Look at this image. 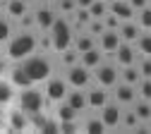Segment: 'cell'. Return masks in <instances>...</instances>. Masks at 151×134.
I'll use <instances>...</instances> for the list:
<instances>
[{"label": "cell", "mask_w": 151, "mask_h": 134, "mask_svg": "<svg viewBox=\"0 0 151 134\" xmlns=\"http://www.w3.org/2000/svg\"><path fill=\"white\" fill-rule=\"evenodd\" d=\"M137 125H139L137 113H122V122H120V127H132V129H134Z\"/></svg>", "instance_id": "30"}, {"label": "cell", "mask_w": 151, "mask_h": 134, "mask_svg": "<svg viewBox=\"0 0 151 134\" xmlns=\"http://www.w3.org/2000/svg\"><path fill=\"white\" fill-rule=\"evenodd\" d=\"M89 82H91V74H89V67L86 65H70L67 67V84L72 86V89H84V86H89Z\"/></svg>", "instance_id": "5"}, {"label": "cell", "mask_w": 151, "mask_h": 134, "mask_svg": "<svg viewBox=\"0 0 151 134\" xmlns=\"http://www.w3.org/2000/svg\"><path fill=\"white\" fill-rule=\"evenodd\" d=\"M89 31H91V36H93V34L101 36V34L106 31V22H103V19H93V17H91V22H89Z\"/></svg>", "instance_id": "32"}, {"label": "cell", "mask_w": 151, "mask_h": 134, "mask_svg": "<svg viewBox=\"0 0 151 134\" xmlns=\"http://www.w3.org/2000/svg\"><path fill=\"white\" fill-rule=\"evenodd\" d=\"M86 132H91V134H101V132H106L103 120H101V118H99V120H89V122H86Z\"/></svg>", "instance_id": "33"}, {"label": "cell", "mask_w": 151, "mask_h": 134, "mask_svg": "<svg viewBox=\"0 0 151 134\" xmlns=\"http://www.w3.org/2000/svg\"><path fill=\"white\" fill-rule=\"evenodd\" d=\"M46 98L50 103H60L67 98V79H50L48 77V84H46Z\"/></svg>", "instance_id": "6"}, {"label": "cell", "mask_w": 151, "mask_h": 134, "mask_svg": "<svg viewBox=\"0 0 151 134\" xmlns=\"http://www.w3.org/2000/svg\"><path fill=\"white\" fill-rule=\"evenodd\" d=\"M93 74H96V82L101 84V86H115L118 84V77H120V72L115 70V67H113V65H99L96 70H93Z\"/></svg>", "instance_id": "7"}, {"label": "cell", "mask_w": 151, "mask_h": 134, "mask_svg": "<svg viewBox=\"0 0 151 134\" xmlns=\"http://www.w3.org/2000/svg\"><path fill=\"white\" fill-rule=\"evenodd\" d=\"M55 22V14L48 10V7H41L39 12H36V24H39L41 29H50Z\"/></svg>", "instance_id": "19"}, {"label": "cell", "mask_w": 151, "mask_h": 134, "mask_svg": "<svg viewBox=\"0 0 151 134\" xmlns=\"http://www.w3.org/2000/svg\"><path fill=\"white\" fill-rule=\"evenodd\" d=\"M12 84L14 86H19V89H27V86H34V82H31V77L24 72V67L22 65H17L14 70H12Z\"/></svg>", "instance_id": "18"}, {"label": "cell", "mask_w": 151, "mask_h": 134, "mask_svg": "<svg viewBox=\"0 0 151 134\" xmlns=\"http://www.w3.org/2000/svg\"><path fill=\"white\" fill-rule=\"evenodd\" d=\"M137 91L144 101H151V77H142V82L137 84Z\"/></svg>", "instance_id": "26"}, {"label": "cell", "mask_w": 151, "mask_h": 134, "mask_svg": "<svg viewBox=\"0 0 151 134\" xmlns=\"http://www.w3.org/2000/svg\"><path fill=\"white\" fill-rule=\"evenodd\" d=\"M137 50L142 53V55H146V57H151V34H142L139 38H137Z\"/></svg>", "instance_id": "25"}, {"label": "cell", "mask_w": 151, "mask_h": 134, "mask_svg": "<svg viewBox=\"0 0 151 134\" xmlns=\"http://www.w3.org/2000/svg\"><path fill=\"white\" fill-rule=\"evenodd\" d=\"M19 110H24V115H36L43 110V93L34 86L22 89L19 93Z\"/></svg>", "instance_id": "4"}, {"label": "cell", "mask_w": 151, "mask_h": 134, "mask_svg": "<svg viewBox=\"0 0 151 134\" xmlns=\"http://www.w3.org/2000/svg\"><path fill=\"white\" fill-rule=\"evenodd\" d=\"M103 62V50L101 48H91L86 53H82V65H86L89 70H96Z\"/></svg>", "instance_id": "16"}, {"label": "cell", "mask_w": 151, "mask_h": 134, "mask_svg": "<svg viewBox=\"0 0 151 134\" xmlns=\"http://www.w3.org/2000/svg\"><path fill=\"white\" fill-rule=\"evenodd\" d=\"M139 72H142V77H151V57L144 55V60L139 62Z\"/></svg>", "instance_id": "36"}, {"label": "cell", "mask_w": 151, "mask_h": 134, "mask_svg": "<svg viewBox=\"0 0 151 134\" xmlns=\"http://www.w3.org/2000/svg\"><path fill=\"white\" fill-rule=\"evenodd\" d=\"M55 115H58V120L60 122H65V120H74V115H77V110H74L67 101H60V105H58V113H55Z\"/></svg>", "instance_id": "21"}, {"label": "cell", "mask_w": 151, "mask_h": 134, "mask_svg": "<svg viewBox=\"0 0 151 134\" xmlns=\"http://www.w3.org/2000/svg\"><path fill=\"white\" fill-rule=\"evenodd\" d=\"M50 31V46L55 48V50H67L72 43H74V36H72V27H70V22L67 19H55L53 22V27L48 29Z\"/></svg>", "instance_id": "2"}, {"label": "cell", "mask_w": 151, "mask_h": 134, "mask_svg": "<svg viewBox=\"0 0 151 134\" xmlns=\"http://www.w3.org/2000/svg\"><path fill=\"white\" fill-rule=\"evenodd\" d=\"M12 101V86L7 82H0V105Z\"/></svg>", "instance_id": "29"}, {"label": "cell", "mask_w": 151, "mask_h": 134, "mask_svg": "<svg viewBox=\"0 0 151 134\" xmlns=\"http://www.w3.org/2000/svg\"><path fill=\"white\" fill-rule=\"evenodd\" d=\"M77 113H82L84 108H89V98H86V91H82V89H72V91H67V98H65Z\"/></svg>", "instance_id": "13"}, {"label": "cell", "mask_w": 151, "mask_h": 134, "mask_svg": "<svg viewBox=\"0 0 151 134\" xmlns=\"http://www.w3.org/2000/svg\"><path fill=\"white\" fill-rule=\"evenodd\" d=\"M101 110H103V113H101V120H103L106 129H110V127H113V129L120 127V122H122V110H120V103H118V105L106 103Z\"/></svg>", "instance_id": "9"}, {"label": "cell", "mask_w": 151, "mask_h": 134, "mask_svg": "<svg viewBox=\"0 0 151 134\" xmlns=\"http://www.w3.org/2000/svg\"><path fill=\"white\" fill-rule=\"evenodd\" d=\"M7 14L10 17H24L27 14L24 0H7Z\"/></svg>", "instance_id": "22"}, {"label": "cell", "mask_w": 151, "mask_h": 134, "mask_svg": "<svg viewBox=\"0 0 151 134\" xmlns=\"http://www.w3.org/2000/svg\"><path fill=\"white\" fill-rule=\"evenodd\" d=\"M134 89L137 86H132V84H127V82H120V84H115V101L120 103V105H125V103H132L134 101Z\"/></svg>", "instance_id": "14"}, {"label": "cell", "mask_w": 151, "mask_h": 134, "mask_svg": "<svg viewBox=\"0 0 151 134\" xmlns=\"http://www.w3.org/2000/svg\"><path fill=\"white\" fill-rule=\"evenodd\" d=\"M129 5L134 7V12H139V10H144L149 5V0H129Z\"/></svg>", "instance_id": "39"}, {"label": "cell", "mask_w": 151, "mask_h": 134, "mask_svg": "<svg viewBox=\"0 0 151 134\" xmlns=\"http://www.w3.org/2000/svg\"><path fill=\"white\" fill-rule=\"evenodd\" d=\"M108 10L115 14L118 19H122V22H125V19H132V17H134V7L129 5V0H113V3L108 5Z\"/></svg>", "instance_id": "11"}, {"label": "cell", "mask_w": 151, "mask_h": 134, "mask_svg": "<svg viewBox=\"0 0 151 134\" xmlns=\"http://www.w3.org/2000/svg\"><path fill=\"white\" fill-rule=\"evenodd\" d=\"M137 48L132 46L129 41H122L120 46H118V50H115V57H118V62L125 67V65H134V60H137Z\"/></svg>", "instance_id": "10"}, {"label": "cell", "mask_w": 151, "mask_h": 134, "mask_svg": "<svg viewBox=\"0 0 151 134\" xmlns=\"http://www.w3.org/2000/svg\"><path fill=\"white\" fill-rule=\"evenodd\" d=\"M60 132H77V122H74V120H65V122H60Z\"/></svg>", "instance_id": "38"}, {"label": "cell", "mask_w": 151, "mask_h": 134, "mask_svg": "<svg viewBox=\"0 0 151 134\" xmlns=\"http://www.w3.org/2000/svg\"><path fill=\"white\" fill-rule=\"evenodd\" d=\"M60 10L63 12H74L77 10V3L74 0H60Z\"/></svg>", "instance_id": "37"}, {"label": "cell", "mask_w": 151, "mask_h": 134, "mask_svg": "<svg viewBox=\"0 0 151 134\" xmlns=\"http://www.w3.org/2000/svg\"><path fill=\"white\" fill-rule=\"evenodd\" d=\"M74 3H77V7H91V3H93V0H74Z\"/></svg>", "instance_id": "40"}, {"label": "cell", "mask_w": 151, "mask_h": 134, "mask_svg": "<svg viewBox=\"0 0 151 134\" xmlns=\"http://www.w3.org/2000/svg\"><path fill=\"white\" fill-rule=\"evenodd\" d=\"M7 38H10V22L0 17V43H5Z\"/></svg>", "instance_id": "35"}, {"label": "cell", "mask_w": 151, "mask_h": 134, "mask_svg": "<svg viewBox=\"0 0 151 134\" xmlns=\"http://www.w3.org/2000/svg\"><path fill=\"white\" fill-rule=\"evenodd\" d=\"M120 79H122V82H127V84H132V86H137V84L142 82L139 65H137V62H134V65H125V67H122V72H120Z\"/></svg>", "instance_id": "17"}, {"label": "cell", "mask_w": 151, "mask_h": 134, "mask_svg": "<svg viewBox=\"0 0 151 134\" xmlns=\"http://www.w3.org/2000/svg\"><path fill=\"white\" fill-rule=\"evenodd\" d=\"M86 98H89V108H103L108 103V91H106V86L99 84L96 89L86 91Z\"/></svg>", "instance_id": "15"}, {"label": "cell", "mask_w": 151, "mask_h": 134, "mask_svg": "<svg viewBox=\"0 0 151 134\" xmlns=\"http://www.w3.org/2000/svg\"><path fill=\"white\" fill-rule=\"evenodd\" d=\"M89 12H91L93 19H103V17L108 14V5H106V0H93L91 7H89Z\"/></svg>", "instance_id": "23"}, {"label": "cell", "mask_w": 151, "mask_h": 134, "mask_svg": "<svg viewBox=\"0 0 151 134\" xmlns=\"http://www.w3.org/2000/svg\"><path fill=\"white\" fill-rule=\"evenodd\" d=\"M139 27L151 31V5H146L144 10H139Z\"/></svg>", "instance_id": "27"}, {"label": "cell", "mask_w": 151, "mask_h": 134, "mask_svg": "<svg viewBox=\"0 0 151 134\" xmlns=\"http://www.w3.org/2000/svg\"><path fill=\"white\" fill-rule=\"evenodd\" d=\"M120 43H122V36H120V31H115V29H106V31L99 36V48H101L103 53H115Z\"/></svg>", "instance_id": "8"}, {"label": "cell", "mask_w": 151, "mask_h": 134, "mask_svg": "<svg viewBox=\"0 0 151 134\" xmlns=\"http://www.w3.org/2000/svg\"><path fill=\"white\" fill-rule=\"evenodd\" d=\"M77 55H79V50L70 46L67 50H63V62H65L67 67H70V65H74V62H77Z\"/></svg>", "instance_id": "31"}, {"label": "cell", "mask_w": 151, "mask_h": 134, "mask_svg": "<svg viewBox=\"0 0 151 134\" xmlns=\"http://www.w3.org/2000/svg\"><path fill=\"white\" fill-rule=\"evenodd\" d=\"M134 113H137V118L139 120H151V101H139L134 103Z\"/></svg>", "instance_id": "24"}, {"label": "cell", "mask_w": 151, "mask_h": 134, "mask_svg": "<svg viewBox=\"0 0 151 134\" xmlns=\"http://www.w3.org/2000/svg\"><path fill=\"white\" fill-rule=\"evenodd\" d=\"M5 72V62H3V57H0V74Z\"/></svg>", "instance_id": "41"}, {"label": "cell", "mask_w": 151, "mask_h": 134, "mask_svg": "<svg viewBox=\"0 0 151 134\" xmlns=\"http://www.w3.org/2000/svg\"><path fill=\"white\" fill-rule=\"evenodd\" d=\"M120 36H122V41H129V43H134L137 38L142 36V27L134 24L132 19H125V22H120Z\"/></svg>", "instance_id": "12"}, {"label": "cell", "mask_w": 151, "mask_h": 134, "mask_svg": "<svg viewBox=\"0 0 151 134\" xmlns=\"http://www.w3.org/2000/svg\"><path fill=\"white\" fill-rule=\"evenodd\" d=\"M74 48L79 50V55L86 53V50H91V48H96V46H93V36H91V34H82V36H77V38H74Z\"/></svg>", "instance_id": "20"}, {"label": "cell", "mask_w": 151, "mask_h": 134, "mask_svg": "<svg viewBox=\"0 0 151 134\" xmlns=\"http://www.w3.org/2000/svg\"><path fill=\"white\" fill-rule=\"evenodd\" d=\"M103 22H106V29H115V31H118V29H120V22H122V19H118L115 14L110 12V14H106V17H103Z\"/></svg>", "instance_id": "34"}, {"label": "cell", "mask_w": 151, "mask_h": 134, "mask_svg": "<svg viewBox=\"0 0 151 134\" xmlns=\"http://www.w3.org/2000/svg\"><path fill=\"white\" fill-rule=\"evenodd\" d=\"M36 48V36L29 34V31H22L12 36V41L7 43V55L12 57V60H24L27 55H31Z\"/></svg>", "instance_id": "3"}, {"label": "cell", "mask_w": 151, "mask_h": 134, "mask_svg": "<svg viewBox=\"0 0 151 134\" xmlns=\"http://www.w3.org/2000/svg\"><path fill=\"white\" fill-rule=\"evenodd\" d=\"M10 122H12V127H14V129H19V132H22V129H27V120H24V110H22V113H17V110H14V113L10 115Z\"/></svg>", "instance_id": "28"}, {"label": "cell", "mask_w": 151, "mask_h": 134, "mask_svg": "<svg viewBox=\"0 0 151 134\" xmlns=\"http://www.w3.org/2000/svg\"><path fill=\"white\" fill-rule=\"evenodd\" d=\"M22 67L24 72L31 77V82L34 84H39V82H48V77H50V60L46 55H27L24 60H22Z\"/></svg>", "instance_id": "1"}]
</instances>
